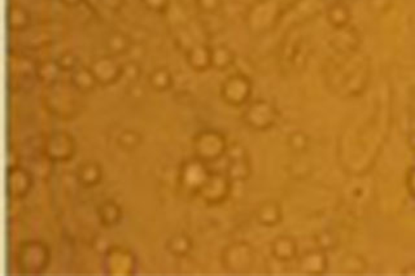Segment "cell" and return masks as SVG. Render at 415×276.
Listing matches in <instances>:
<instances>
[{
  "mask_svg": "<svg viewBox=\"0 0 415 276\" xmlns=\"http://www.w3.org/2000/svg\"><path fill=\"white\" fill-rule=\"evenodd\" d=\"M43 153L49 161L66 163L72 160L75 155V142L66 132H54L46 139Z\"/></svg>",
  "mask_w": 415,
  "mask_h": 276,
  "instance_id": "9",
  "label": "cell"
},
{
  "mask_svg": "<svg viewBox=\"0 0 415 276\" xmlns=\"http://www.w3.org/2000/svg\"><path fill=\"white\" fill-rule=\"evenodd\" d=\"M89 68L100 86L114 84L123 77V64H118L111 55L98 57Z\"/></svg>",
  "mask_w": 415,
  "mask_h": 276,
  "instance_id": "10",
  "label": "cell"
},
{
  "mask_svg": "<svg viewBox=\"0 0 415 276\" xmlns=\"http://www.w3.org/2000/svg\"><path fill=\"white\" fill-rule=\"evenodd\" d=\"M407 143H409V146L415 152V131L410 132V135L407 138Z\"/></svg>",
  "mask_w": 415,
  "mask_h": 276,
  "instance_id": "33",
  "label": "cell"
},
{
  "mask_svg": "<svg viewBox=\"0 0 415 276\" xmlns=\"http://www.w3.org/2000/svg\"><path fill=\"white\" fill-rule=\"evenodd\" d=\"M316 243H317V248L328 253L335 251L337 248L339 237L335 235L333 231L323 230L316 236Z\"/></svg>",
  "mask_w": 415,
  "mask_h": 276,
  "instance_id": "27",
  "label": "cell"
},
{
  "mask_svg": "<svg viewBox=\"0 0 415 276\" xmlns=\"http://www.w3.org/2000/svg\"><path fill=\"white\" fill-rule=\"evenodd\" d=\"M279 118L277 108L266 100H256L248 103L243 112V122L254 131L270 130L275 126Z\"/></svg>",
  "mask_w": 415,
  "mask_h": 276,
  "instance_id": "4",
  "label": "cell"
},
{
  "mask_svg": "<svg viewBox=\"0 0 415 276\" xmlns=\"http://www.w3.org/2000/svg\"><path fill=\"white\" fill-rule=\"evenodd\" d=\"M29 25V16L25 12L24 9H13L11 12V18H9V27L15 32H21L27 27Z\"/></svg>",
  "mask_w": 415,
  "mask_h": 276,
  "instance_id": "30",
  "label": "cell"
},
{
  "mask_svg": "<svg viewBox=\"0 0 415 276\" xmlns=\"http://www.w3.org/2000/svg\"><path fill=\"white\" fill-rule=\"evenodd\" d=\"M106 52L111 56H123L130 51L132 42L126 34L120 32H113L106 37Z\"/></svg>",
  "mask_w": 415,
  "mask_h": 276,
  "instance_id": "21",
  "label": "cell"
},
{
  "mask_svg": "<svg viewBox=\"0 0 415 276\" xmlns=\"http://www.w3.org/2000/svg\"><path fill=\"white\" fill-rule=\"evenodd\" d=\"M56 63L60 66L61 72L72 73L78 68V57L75 56L73 52H66L57 57Z\"/></svg>",
  "mask_w": 415,
  "mask_h": 276,
  "instance_id": "31",
  "label": "cell"
},
{
  "mask_svg": "<svg viewBox=\"0 0 415 276\" xmlns=\"http://www.w3.org/2000/svg\"><path fill=\"white\" fill-rule=\"evenodd\" d=\"M70 84L75 91L81 94H90L97 89L98 82L94 74L91 73L90 68H77L70 75Z\"/></svg>",
  "mask_w": 415,
  "mask_h": 276,
  "instance_id": "19",
  "label": "cell"
},
{
  "mask_svg": "<svg viewBox=\"0 0 415 276\" xmlns=\"http://www.w3.org/2000/svg\"><path fill=\"white\" fill-rule=\"evenodd\" d=\"M103 177H104V171L101 165L94 160L83 161L78 165L75 170V179L78 184L87 189L98 187L103 180Z\"/></svg>",
  "mask_w": 415,
  "mask_h": 276,
  "instance_id": "14",
  "label": "cell"
},
{
  "mask_svg": "<svg viewBox=\"0 0 415 276\" xmlns=\"http://www.w3.org/2000/svg\"><path fill=\"white\" fill-rule=\"evenodd\" d=\"M327 20H328V23L334 27L335 30L345 29L350 21L349 9L347 8L345 6H342V4H335L331 8L328 9Z\"/></svg>",
  "mask_w": 415,
  "mask_h": 276,
  "instance_id": "25",
  "label": "cell"
},
{
  "mask_svg": "<svg viewBox=\"0 0 415 276\" xmlns=\"http://www.w3.org/2000/svg\"><path fill=\"white\" fill-rule=\"evenodd\" d=\"M270 252L274 260L287 263L299 256V245L292 236L279 235L270 244Z\"/></svg>",
  "mask_w": 415,
  "mask_h": 276,
  "instance_id": "13",
  "label": "cell"
},
{
  "mask_svg": "<svg viewBox=\"0 0 415 276\" xmlns=\"http://www.w3.org/2000/svg\"><path fill=\"white\" fill-rule=\"evenodd\" d=\"M212 171L208 169V163H203L192 157L182 163L180 169V186L188 191L190 194L197 195L200 188L203 187L204 183L206 182L208 177Z\"/></svg>",
  "mask_w": 415,
  "mask_h": 276,
  "instance_id": "7",
  "label": "cell"
},
{
  "mask_svg": "<svg viewBox=\"0 0 415 276\" xmlns=\"http://www.w3.org/2000/svg\"><path fill=\"white\" fill-rule=\"evenodd\" d=\"M226 174L233 182H245L252 175V163L247 148L239 143L228 146Z\"/></svg>",
  "mask_w": 415,
  "mask_h": 276,
  "instance_id": "8",
  "label": "cell"
},
{
  "mask_svg": "<svg viewBox=\"0 0 415 276\" xmlns=\"http://www.w3.org/2000/svg\"><path fill=\"white\" fill-rule=\"evenodd\" d=\"M98 218L103 227L113 228L123 220V209L113 200H106L98 206Z\"/></svg>",
  "mask_w": 415,
  "mask_h": 276,
  "instance_id": "17",
  "label": "cell"
},
{
  "mask_svg": "<svg viewBox=\"0 0 415 276\" xmlns=\"http://www.w3.org/2000/svg\"><path fill=\"white\" fill-rule=\"evenodd\" d=\"M251 95L252 82L243 73L230 75L221 86V98L228 106H247L249 103Z\"/></svg>",
  "mask_w": 415,
  "mask_h": 276,
  "instance_id": "5",
  "label": "cell"
},
{
  "mask_svg": "<svg viewBox=\"0 0 415 276\" xmlns=\"http://www.w3.org/2000/svg\"><path fill=\"white\" fill-rule=\"evenodd\" d=\"M17 268L21 274H43L51 262L49 248L39 240H29L20 244L17 251Z\"/></svg>",
  "mask_w": 415,
  "mask_h": 276,
  "instance_id": "1",
  "label": "cell"
},
{
  "mask_svg": "<svg viewBox=\"0 0 415 276\" xmlns=\"http://www.w3.org/2000/svg\"><path fill=\"white\" fill-rule=\"evenodd\" d=\"M328 257L327 252L316 248L310 249L299 257L297 268L305 275H325L328 271Z\"/></svg>",
  "mask_w": 415,
  "mask_h": 276,
  "instance_id": "12",
  "label": "cell"
},
{
  "mask_svg": "<svg viewBox=\"0 0 415 276\" xmlns=\"http://www.w3.org/2000/svg\"><path fill=\"white\" fill-rule=\"evenodd\" d=\"M173 75L166 68H157L148 75V83L156 92H166L173 87Z\"/></svg>",
  "mask_w": 415,
  "mask_h": 276,
  "instance_id": "23",
  "label": "cell"
},
{
  "mask_svg": "<svg viewBox=\"0 0 415 276\" xmlns=\"http://www.w3.org/2000/svg\"><path fill=\"white\" fill-rule=\"evenodd\" d=\"M188 65L197 73H204L212 68V47L206 44H195L186 52Z\"/></svg>",
  "mask_w": 415,
  "mask_h": 276,
  "instance_id": "16",
  "label": "cell"
},
{
  "mask_svg": "<svg viewBox=\"0 0 415 276\" xmlns=\"http://www.w3.org/2000/svg\"><path fill=\"white\" fill-rule=\"evenodd\" d=\"M407 189L410 192V195L413 196L415 199V166L411 168L409 174H407Z\"/></svg>",
  "mask_w": 415,
  "mask_h": 276,
  "instance_id": "32",
  "label": "cell"
},
{
  "mask_svg": "<svg viewBox=\"0 0 415 276\" xmlns=\"http://www.w3.org/2000/svg\"><path fill=\"white\" fill-rule=\"evenodd\" d=\"M192 248H194V242L191 236L186 232H177L171 235L165 243L166 252L171 253L173 257H177V258L187 257L192 251Z\"/></svg>",
  "mask_w": 415,
  "mask_h": 276,
  "instance_id": "18",
  "label": "cell"
},
{
  "mask_svg": "<svg viewBox=\"0 0 415 276\" xmlns=\"http://www.w3.org/2000/svg\"><path fill=\"white\" fill-rule=\"evenodd\" d=\"M140 77H142V68L138 63L128 61V63L123 64L121 80H125L129 84H135V83H138Z\"/></svg>",
  "mask_w": 415,
  "mask_h": 276,
  "instance_id": "29",
  "label": "cell"
},
{
  "mask_svg": "<svg viewBox=\"0 0 415 276\" xmlns=\"http://www.w3.org/2000/svg\"><path fill=\"white\" fill-rule=\"evenodd\" d=\"M142 142H143V138L138 131L125 130L118 135L117 146H120L123 151L132 152V151L138 149Z\"/></svg>",
  "mask_w": 415,
  "mask_h": 276,
  "instance_id": "26",
  "label": "cell"
},
{
  "mask_svg": "<svg viewBox=\"0 0 415 276\" xmlns=\"http://www.w3.org/2000/svg\"><path fill=\"white\" fill-rule=\"evenodd\" d=\"M257 223L262 227L273 228L283 220L282 205L275 200H268L261 203L254 211Z\"/></svg>",
  "mask_w": 415,
  "mask_h": 276,
  "instance_id": "15",
  "label": "cell"
},
{
  "mask_svg": "<svg viewBox=\"0 0 415 276\" xmlns=\"http://www.w3.org/2000/svg\"><path fill=\"white\" fill-rule=\"evenodd\" d=\"M63 73L60 66L55 61H42L38 65L35 66V77L37 80L41 82L42 84L47 86V87H52L56 84L60 74Z\"/></svg>",
  "mask_w": 415,
  "mask_h": 276,
  "instance_id": "20",
  "label": "cell"
},
{
  "mask_svg": "<svg viewBox=\"0 0 415 276\" xmlns=\"http://www.w3.org/2000/svg\"><path fill=\"white\" fill-rule=\"evenodd\" d=\"M287 144L292 149L293 152L302 153L309 146V138L305 132L295 131L292 134H290V137L287 139Z\"/></svg>",
  "mask_w": 415,
  "mask_h": 276,
  "instance_id": "28",
  "label": "cell"
},
{
  "mask_svg": "<svg viewBox=\"0 0 415 276\" xmlns=\"http://www.w3.org/2000/svg\"><path fill=\"white\" fill-rule=\"evenodd\" d=\"M254 249L251 244L245 242L228 244L221 254V263L223 268L230 274L235 275L248 274L254 266Z\"/></svg>",
  "mask_w": 415,
  "mask_h": 276,
  "instance_id": "3",
  "label": "cell"
},
{
  "mask_svg": "<svg viewBox=\"0 0 415 276\" xmlns=\"http://www.w3.org/2000/svg\"><path fill=\"white\" fill-rule=\"evenodd\" d=\"M226 137L216 130H205L199 132L192 142L194 157L203 163H212L221 160L228 152Z\"/></svg>",
  "mask_w": 415,
  "mask_h": 276,
  "instance_id": "2",
  "label": "cell"
},
{
  "mask_svg": "<svg viewBox=\"0 0 415 276\" xmlns=\"http://www.w3.org/2000/svg\"><path fill=\"white\" fill-rule=\"evenodd\" d=\"M32 172L21 165L8 169V192L16 200H24L33 188Z\"/></svg>",
  "mask_w": 415,
  "mask_h": 276,
  "instance_id": "11",
  "label": "cell"
},
{
  "mask_svg": "<svg viewBox=\"0 0 415 276\" xmlns=\"http://www.w3.org/2000/svg\"><path fill=\"white\" fill-rule=\"evenodd\" d=\"M233 183L234 182L228 178L226 172L222 174L212 171L206 182L204 183L203 187L200 188L197 196H200V199L208 206H217L225 203L230 197Z\"/></svg>",
  "mask_w": 415,
  "mask_h": 276,
  "instance_id": "6",
  "label": "cell"
},
{
  "mask_svg": "<svg viewBox=\"0 0 415 276\" xmlns=\"http://www.w3.org/2000/svg\"><path fill=\"white\" fill-rule=\"evenodd\" d=\"M402 275H415V265H410V266L404 268Z\"/></svg>",
  "mask_w": 415,
  "mask_h": 276,
  "instance_id": "34",
  "label": "cell"
},
{
  "mask_svg": "<svg viewBox=\"0 0 415 276\" xmlns=\"http://www.w3.org/2000/svg\"><path fill=\"white\" fill-rule=\"evenodd\" d=\"M340 270L344 274L349 275H361L367 270V262L361 254L348 253L340 262Z\"/></svg>",
  "mask_w": 415,
  "mask_h": 276,
  "instance_id": "24",
  "label": "cell"
},
{
  "mask_svg": "<svg viewBox=\"0 0 415 276\" xmlns=\"http://www.w3.org/2000/svg\"><path fill=\"white\" fill-rule=\"evenodd\" d=\"M235 52L228 46L212 47V68L218 72H226L235 64Z\"/></svg>",
  "mask_w": 415,
  "mask_h": 276,
  "instance_id": "22",
  "label": "cell"
}]
</instances>
